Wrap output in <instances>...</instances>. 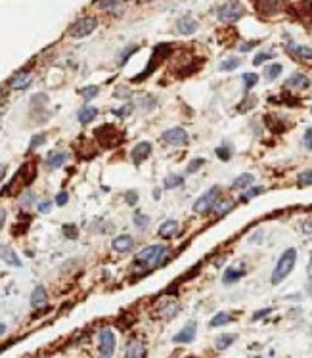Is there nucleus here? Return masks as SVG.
I'll use <instances>...</instances> for the list:
<instances>
[{
	"mask_svg": "<svg viewBox=\"0 0 312 358\" xmlns=\"http://www.w3.org/2000/svg\"><path fill=\"white\" fill-rule=\"evenodd\" d=\"M6 333V324H0V335H4Z\"/></svg>",
	"mask_w": 312,
	"mask_h": 358,
	"instance_id": "nucleus-52",
	"label": "nucleus"
},
{
	"mask_svg": "<svg viewBox=\"0 0 312 358\" xmlns=\"http://www.w3.org/2000/svg\"><path fill=\"white\" fill-rule=\"evenodd\" d=\"M152 156V144L150 142H140L132 148L130 152V157H132V163L134 165H142L144 161Z\"/></svg>",
	"mask_w": 312,
	"mask_h": 358,
	"instance_id": "nucleus-8",
	"label": "nucleus"
},
{
	"mask_svg": "<svg viewBox=\"0 0 312 358\" xmlns=\"http://www.w3.org/2000/svg\"><path fill=\"white\" fill-rule=\"evenodd\" d=\"M6 217H8L6 209H0V230H2V228H4V224H6Z\"/></svg>",
	"mask_w": 312,
	"mask_h": 358,
	"instance_id": "nucleus-49",
	"label": "nucleus"
},
{
	"mask_svg": "<svg viewBox=\"0 0 312 358\" xmlns=\"http://www.w3.org/2000/svg\"><path fill=\"white\" fill-rule=\"evenodd\" d=\"M33 199H35V196H33L31 192H25V194H23V198H21V205H23V207H29Z\"/></svg>",
	"mask_w": 312,
	"mask_h": 358,
	"instance_id": "nucleus-45",
	"label": "nucleus"
},
{
	"mask_svg": "<svg viewBox=\"0 0 312 358\" xmlns=\"http://www.w3.org/2000/svg\"><path fill=\"white\" fill-rule=\"evenodd\" d=\"M270 58H274V52H263V54H257V56H255L253 63H255V65H261L263 62H266V60H270Z\"/></svg>",
	"mask_w": 312,
	"mask_h": 358,
	"instance_id": "nucleus-41",
	"label": "nucleus"
},
{
	"mask_svg": "<svg viewBox=\"0 0 312 358\" xmlns=\"http://www.w3.org/2000/svg\"><path fill=\"white\" fill-rule=\"evenodd\" d=\"M259 194H263V188L261 186H255V188H249L243 196H241V201H249V199H253V198H257Z\"/></svg>",
	"mask_w": 312,
	"mask_h": 358,
	"instance_id": "nucleus-36",
	"label": "nucleus"
},
{
	"mask_svg": "<svg viewBox=\"0 0 312 358\" xmlns=\"http://www.w3.org/2000/svg\"><path fill=\"white\" fill-rule=\"evenodd\" d=\"M309 295H312V278H311V281H309Z\"/></svg>",
	"mask_w": 312,
	"mask_h": 358,
	"instance_id": "nucleus-54",
	"label": "nucleus"
},
{
	"mask_svg": "<svg viewBox=\"0 0 312 358\" xmlns=\"http://www.w3.org/2000/svg\"><path fill=\"white\" fill-rule=\"evenodd\" d=\"M220 196V188L218 186H213V188H209L201 198L197 199L194 203V211L195 213H207V211H211L213 209V205L217 203V199Z\"/></svg>",
	"mask_w": 312,
	"mask_h": 358,
	"instance_id": "nucleus-6",
	"label": "nucleus"
},
{
	"mask_svg": "<svg viewBox=\"0 0 312 358\" xmlns=\"http://www.w3.org/2000/svg\"><path fill=\"white\" fill-rule=\"evenodd\" d=\"M176 27H178V33H182V35H192V33L197 31V21H195L194 17H190V16H184V17L178 19Z\"/></svg>",
	"mask_w": 312,
	"mask_h": 358,
	"instance_id": "nucleus-13",
	"label": "nucleus"
},
{
	"mask_svg": "<svg viewBox=\"0 0 312 358\" xmlns=\"http://www.w3.org/2000/svg\"><path fill=\"white\" fill-rule=\"evenodd\" d=\"M312 184V171H305L299 174V186H311Z\"/></svg>",
	"mask_w": 312,
	"mask_h": 358,
	"instance_id": "nucleus-40",
	"label": "nucleus"
},
{
	"mask_svg": "<svg viewBox=\"0 0 312 358\" xmlns=\"http://www.w3.org/2000/svg\"><path fill=\"white\" fill-rule=\"evenodd\" d=\"M182 184H184V178L178 176V174H169V176L163 180V188H165V190H174V188H178V186H182Z\"/></svg>",
	"mask_w": 312,
	"mask_h": 358,
	"instance_id": "nucleus-25",
	"label": "nucleus"
},
{
	"mask_svg": "<svg viewBox=\"0 0 312 358\" xmlns=\"http://www.w3.org/2000/svg\"><path fill=\"white\" fill-rule=\"evenodd\" d=\"M241 79H243V82H245V88H247V90H251V88H253V86L257 84L259 77H257L255 73H245V75H243Z\"/></svg>",
	"mask_w": 312,
	"mask_h": 358,
	"instance_id": "nucleus-37",
	"label": "nucleus"
},
{
	"mask_svg": "<svg viewBox=\"0 0 312 358\" xmlns=\"http://www.w3.org/2000/svg\"><path fill=\"white\" fill-rule=\"evenodd\" d=\"M115 333L109 327L100 329L98 333V357L100 358H113L115 355Z\"/></svg>",
	"mask_w": 312,
	"mask_h": 358,
	"instance_id": "nucleus-3",
	"label": "nucleus"
},
{
	"mask_svg": "<svg viewBox=\"0 0 312 358\" xmlns=\"http://www.w3.org/2000/svg\"><path fill=\"white\" fill-rule=\"evenodd\" d=\"M98 92H100V88L98 86H86V88H82V98L86 100V102H90L92 98H96L98 96Z\"/></svg>",
	"mask_w": 312,
	"mask_h": 358,
	"instance_id": "nucleus-33",
	"label": "nucleus"
},
{
	"mask_svg": "<svg viewBox=\"0 0 312 358\" xmlns=\"http://www.w3.org/2000/svg\"><path fill=\"white\" fill-rule=\"evenodd\" d=\"M125 199H126V203H128V205H134V203L138 201V194H136V192H126Z\"/></svg>",
	"mask_w": 312,
	"mask_h": 358,
	"instance_id": "nucleus-47",
	"label": "nucleus"
},
{
	"mask_svg": "<svg viewBox=\"0 0 312 358\" xmlns=\"http://www.w3.org/2000/svg\"><path fill=\"white\" fill-rule=\"evenodd\" d=\"M132 220H134V224H136V228H138V230H146V228L150 226V217H148V215H144V213H140V211H136V213H134Z\"/></svg>",
	"mask_w": 312,
	"mask_h": 358,
	"instance_id": "nucleus-27",
	"label": "nucleus"
},
{
	"mask_svg": "<svg viewBox=\"0 0 312 358\" xmlns=\"http://www.w3.org/2000/svg\"><path fill=\"white\" fill-rule=\"evenodd\" d=\"M259 10L263 14H276L281 10V0H259Z\"/></svg>",
	"mask_w": 312,
	"mask_h": 358,
	"instance_id": "nucleus-21",
	"label": "nucleus"
},
{
	"mask_svg": "<svg viewBox=\"0 0 312 358\" xmlns=\"http://www.w3.org/2000/svg\"><path fill=\"white\" fill-rule=\"evenodd\" d=\"M203 165H205V159H203V157H197V159L190 161V165H188V169H186V171H188V174H192V172H197Z\"/></svg>",
	"mask_w": 312,
	"mask_h": 358,
	"instance_id": "nucleus-35",
	"label": "nucleus"
},
{
	"mask_svg": "<svg viewBox=\"0 0 312 358\" xmlns=\"http://www.w3.org/2000/svg\"><path fill=\"white\" fill-rule=\"evenodd\" d=\"M243 276V270H237V268H228L226 272H224V276H222V281L228 285V283H234L237 280Z\"/></svg>",
	"mask_w": 312,
	"mask_h": 358,
	"instance_id": "nucleus-28",
	"label": "nucleus"
},
{
	"mask_svg": "<svg viewBox=\"0 0 312 358\" xmlns=\"http://www.w3.org/2000/svg\"><path fill=\"white\" fill-rule=\"evenodd\" d=\"M37 209H39V213H42V215H48L50 211H52V201H40L39 205H37Z\"/></svg>",
	"mask_w": 312,
	"mask_h": 358,
	"instance_id": "nucleus-42",
	"label": "nucleus"
},
{
	"mask_svg": "<svg viewBox=\"0 0 312 358\" xmlns=\"http://www.w3.org/2000/svg\"><path fill=\"white\" fill-rule=\"evenodd\" d=\"M287 50L299 58H307V60H312V50L309 46H301V44H295V42H287Z\"/></svg>",
	"mask_w": 312,
	"mask_h": 358,
	"instance_id": "nucleus-22",
	"label": "nucleus"
},
{
	"mask_svg": "<svg viewBox=\"0 0 312 358\" xmlns=\"http://www.w3.org/2000/svg\"><path fill=\"white\" fill-rule=\"evenodd\" d=\"M65 161H67V154L65 152H50L48 154V159H46V165L50 169H60Z\"/></svg>",
	"mask_w": 312,
	"mask_h": 358,
	"instance_id": "nucleus-20",
	"label": "nucleus"
},
{
	"mask_svg": "<svg viewBox=\"0 0 312 358\" xmlns=\"http://www.w3.org/2000/svg\"><path fill=\"white\" fill-rule=\"evenodd\" d=\"M111 247L117 253H126V251H130L134 247V239H132V236H128V234H121V236H117V238L111 241Z\"/></svg>",
	"mask_w": 312,
	"mask_h": 358,
	"instance_id": "nucleus-11",
	"label": "nucleus"
},
{
	"mask_svg": "<svg viewBox=\"0 0 312 358\" xmlns=\"http://www.w3.org/2000/svg\"><path fill=\"white\" fill-rule=\"evenodd\" d=\"M241 16H243V6H241V4H235V2L222 4V6L217 10V17H218V21H222V23L237 21Z\"/></svg>",
	"mask_w": 312,
	"mask_h": 358,
	"instance_id": "nucleus-5",
	"label": "nucleus"
},
{
	"mask_svg": "<svg viewBox=\"0 0 312 358\" xmlns=\"http://www.w3.org/2000/svg\"><path fill=\"white\" fill-rule=\"evenodd\" d=\"M195 331H197V324H195V322H188V324L172 337V341H174V343H180V345L192 343L195 339Z\"/></svg>",
	"mask_w": 312,
	"mask_h": 358,
	"instance_id": "nucleus-9",
	"label": "nucleus"
},
{
	"mask_svg": "<svg viewBox=\"0 0 312 358\" xmlns=\"http://www.w3.org/2000/svg\"><path fill=\"white\" fill-rule=\"evenodd\" d=\"M281 65L280 63H272V65H268L266 69H265V77L268 80H274L276 77H280V73H281Z\"/></svg>",
	"mask_w": 312,
	"mask_h": 358,
	"instance_id": "nucleus-31",
	"label": "nucleus"
},
{
	"mask_svg": "<svg viewBox=\"0 0 312 358\" xmlns=\"http://www.w3.org/2000/svg\"><path fill=\"white\" fill-rule=\"evenodd\" d=\"M303 142H305V146L312 150V128H307V132H305V136H303Z\"/></svg>",
	"mask_w": 312,
	"mask_h": 358,
	"instance_id": "nucleus-44",
	"label": "nucleus"
},
{
	"mask_svg": "<svg viewBox=\"0 0 312 358\" xmlns=\"http://www.w3.org/2000/svg\"><path fill=\"white\" fill-rule=\"evenodd\" d=\"M253 180H255V176H253L251 172H243V174H239L234 182H232V188H234V190L247 188V186H251V184H253Z\"/></svg>",
	"mask_w": 312,
	"mask_h": 358,
	"instance_id": "nucleus-23",
	"label": "nucleus"
},
{
	"mask_svg": "<svg viewBox=\"0 0 312 358\" xmlns=\"http://www.w3.org/2000/svg\"><path fill=\"white\" fill-rule=\"evenodd\" d=\"M63 236H65L67 239H77L78 230L73 226V224H65V226H63Z\"/></svg>",
	"mask_w": 312,
	"mask_h": 358,
	"instance_id": "nucleus-39",
	"label": "nucleus"
},
{
	"mask_svg": "<svg viewBox=\"0 0 312 358\" xmlns=\"http://www.w3.org/2000/svg\"><path fill=\"white\" fill-rule=\"evenodd\" d=\"M303 232H305V234H312V220L303 222Z\"/></svg>",
	"mask_w": 312,
	"mask_h": 358,
	"instance_id": "nucleus-50",
	"label": "nucleus"
},
{
	"mask_svg": "<svg viewBox=\"0 0 312 358\" xmlns=\"http://www.w3.org/2000/svg\"><path fill=\"white\" fill-rule=\"evenodd\" d=\"M230 322H232V316H230V314L218 312L217 316H213V320H211V327H220V326H226V324H230Z\"/></svg>",
	"mask_w": 312,
	"mask_h": 358,
	"instance_id": "nucleus-29",
	"label": "nucleus"
},
{
	"mask_svg": "<svg viewBox=\"0 0 312 358\" xmlns=\"http://www.w3.org/2000/svg\"><path fill=\"white\" fill-rule=\"evenodd\" d=\"M46 301H48L46 289H44L42 285H37V287L33 289V293H31V305H33L35 309H40V307L46 305Z\"/></svg>",
	"mask_w": 312,
	"mask_h": 358,
	"instance_id": "nucleus-19",
	"label": "nucleus"
},
{
	"mask_svg": "<svg viewBox=\"0 0 312 358\" xmlns=\"http://www.w3.org/2000/svg\"><path fill=\"white\" fill-rule=\"evenodd\" d=\"M44 142H46V134H42V132H40V134H35V136L31 138V144H29V148H31V150H37V148H39V146H42Z\"/></svg>",
	"mask_w": 312,
	"mask_h": 358,
	"instance_id": "nucleus-38",
	"label": "nucleus"
},
{
	"mask_svg": "<svg viewBox=\"0 0 312 358\" xmlns=\"http://www.w3.org/2000/svg\"><path fill=\"white\" fill-rule=\"evenodd\" d=\"M178 232V220H165L161 226H159V236L163 239L171 238V236H174Z\"/></svg>",
	"mask_w": 312,
	"mask_h": 358,
	"instance_id": "nucleus-18",
	"label": "nucleus"
},
{
	"mask_svg": "<svg viewBox=\"0 0 312 358\" xmlns=\"http://www.w3.org/2000/svg\"><path fill=\"white\" fill-rule=\"evenodd\" d=\"M167 255H169V249L165 245H148L136 255V261L142 263L148 268H156V266H161L165 263Z\"/></svg>",
	"mask_w": 312,
	"mask_h": 358,
	"instance_id": "nucleus-2",
	"label": "nucleus"
},
{
	"mask_svg": "<svg viewBox=\"0 0 312 358\" xmlns=\"http://www.w3.org/2000/svg\"><path fill=\"white\" fill-rule=\"evenodd\" d=\"M67 201H69V194H67V192H60V194L56 196V205H60V207L65 205Z\"/></svg>",
	"mask_w": 312,
	"mask_h": 358,
	"instance_id": "nucleus-43",
	"label": "nucleus"
},
{
	"mask_svg": "<svg viewBox=\"0 0 312 358\" xmlns=\"http://www.w3.org/2000/svg\"><path fill=\"white\" fill-rule=\"evenodd\" d=\"M161 140H163L165 144H171V146H186V144H188V132H186L184 128L174 126V128L165 130V132L161 134Z\"/></svg>",
	"mask_w": 312,
	"mask_h": 358,
	"instance_id": "nucleus-7",
	"label": "nucleus"
},
{
	"mask_svg": "<svg viewBox=\"0 0 312 358\" xmlns=\"http://www.w3.org/2000/svg\"><path fill=\"white\" fill-rule=\"evenodd\" d=\"M146 357V347L140 339H130L126 349H125V358H144Z\"/></svg>",
	"mask_w": 312,
	"mask_h": 358,
	"instance_id": "nucleus-10",
	"label": "nucleus"
},
{
	"mask_svg": "<svg viewBox=\"0 0 312 358\" xmlns=\"http://www.w3.org/2000/svg\"><path fill=\"white\" fill-rule=\"evenodd\" d=\"M217 157H218V159H222V161H228L230 157H232V148H230L228 144H226V146L222 144L220 148H217Z\"/></svg>",
	"mask_w": 312,
	"mask_h": 358,
	"instance_id": "nucleus-32",
	"label": "nucleus"
},
{
	"mask_svg": "<svg viewBox=\"0 0 312 358\" xmlns=\"http://www.w3.org/2000/svg\"><path fill=\"white\" fill-rule=\"evenodd\" d=\"M272 311L270 309H263V311H257L255 314H253V322H257V320H261V318H265L266 314H270Z\"/></svg>",
	"mask_w": 312,
	"mask_h": 358,
	"instance_id": "nucleus-46",
	"label": "nucleus"
},
{
	"mask_svg": "<svg viewBox=\"0 0 312 358\" xmlns=\"http://www.w3.org/2000/svg\"><path fill=\"white\" fill-rule=\"evenodd\" d=\"M239 58H228V60H224V62H220V65H218V71H234L235 67H239Z\"/></svg>",
	"mask_w": 312,
	"mask_h": 358,
	"instance_id": "nucleus-30",
	"label": "nucleus"
},
{
	"mask_svg": "<svg viewBox=\"0 0 312 358\" xmlns=\"http://www.w3.org/2000/svg\"><path fill=\"white\" fill-rule=\"evenodd\" d=\"M295 261H297V251H295L293 247H289V249H285V251L281 253V257H280L278 263H276L272 278H270V281H272L274 285H278L280 281H283V280L291 274V270H293V266H295Z\"/></svg>",
	"mask_w": 312,
	"mask_h": 358,
	"instance_id": "nucleus-1",
	"label": "nucleus"
},
{
	"mask_svg": "<svg viewBox=\"0 0 312 358\" xmlns=\"http://www.w3.org/2000/svg\"><path fill=\"white\" fill-rule=\"evenodd\" d=\"M136 48H138V46H130V48H126V50H125V54H123V58H121V63H125V62H126V58H128L132 52H136Z\"/></svg>",
	"mask_w": 312,
	"mask_h": 358,
	"instance_id": "nucleus-48",
	"label": "nucleus"
},
{
	"mask_svg": "<svg viewBox=\"0 0 312 358\" xmlns=\"http://www.w3.org/2000/svg\"><path fill=\"white\" fill-rule=\"evenodd\" d=\"M232 207H234V199L224 198V199H217V203L213 205L211 211H213L217 217H222V215H226L228 211H232Z\"/></svg>",
	"mask_w": 312,
	"mask_h": 358,
	"instance_id": "nucleus-17",
	"label": "nucleus"
},
{
	"mask_svg": "<svg viewBox=\"0 0 312 358\" xmlns=\"http://www.w3.org/2000/svg\"><path fill=\"white\" fill-rule=\"evenodd\" d=\"M253 46H255V42H249V44H241V48H239V50H241V52H247V50H251Z\"/></svg>",
	"mask_w": 312,
	"mask_h": 358,
	"instance_id": "nucleus-51",
	"label": "nucleus"
},
{
	"mask_svg": "<svg viewBox=\"0 0 312 358\" xmlns=\"http://www.w3.org/2000/svg\"><path fill=\"white\" fill-rule=\"evenodd\" d=\"M31 73L29 71H21V73H17L14 79H12V82H10V86L14 88V90H23V88H27L29 84H31Z\"/></svg>",
	"mask_w": 312,
	"mask_h": 358,
	"instance_id": "nucleus-16",
	"label": "nucleus"
},
{
	"mask_svg": "<svg viewBox=\"0 0 312 358\" xmlns=\"http://www.w3.org/2000/svg\"><path fill=\"white\" fill-rule=\"evenodd\" d=\"M4 172H6V167H4V165H0V178L4 176Z\"/></svg>",
	"mask_w": 312,
	"mask_h": 358,
	"instance_id": "nucleus-53",
	"label": "nucleus"
},
{
	"mask_svg": "<svg viewBox=\"0 0 312 358\" xmlns=\"http://www.w3.org/2000/svg\"><path fill=\"white\" fill-rule=\"evenodd\" d=\"M285 86L287 88H309L311 86V79L303 73H293L289 79L285 80Z\"/></svg>",
	"mask_w": 312,
	"mask_h": 358,
	"instance_id": "nucleus-14",
	"label": "nucleus"
},
{
	"mask_svg": "<svg viewBox=\"0 0 312 358\" xmlns=\"http://www.w3.org/2000/svg\"><path fill=\"white\" fill-rule=\"evenodd\" d=\"M311 259H312V257H311Z\"/></svg>",
	"mask_w": 312,
	"mask_h": 358,
	"instance_id": "nucleus-55",
	"label": "nucleus"
},
{
	"mask_svg": "<svg viewBox=\"0 0 312 358\" xmlns=\"http://www.w3.org/2000/svg\"><path fill=\"white\" fill-rule=\"evenodd\" d=\"M96 27H98V21L94 17H82V19H77L69 27V37H73V39H84L90 33H94Z\"/></svg>",
	"mask_w": 312,
	"mask_h": 358,
	"instance_id": "nucleus-4",
	"label": "nucleus"
},
{
	"mask_svg": "<svg viewBox=\"0 0 312 358\" xmlns=\"http://www.w3.org/2000/svg\"><path fill=\"white\" fill-rule=\"evenodd\" d=\"M234 341H235L234 333H224V335H218V337H217V343H215V345H217L218 351H224V349H228Z\"/></svg>",
	"mask_w": 312,
	"mask_h": 358,
	"instance_id": "nucleus-26",
	"label": "nucleus"
},
{
	"mask_svg": "<svg viewBox=\"0 0 312 358\" xmlns=\"http://www.w3.org/2000/svg\"><path fill=\"white\" fill-rule=\"evenodd\" d=\"M77 117L80 125H88V123H92V121L98 117V108H94V106H82L78 109Z\"/></svg>",
	"mask_w": 312,
	"mask_h": 358,
	"instance_id": "nucleus-15",
	"label": "nucleus"
},
{
	"mask_svg": "<svg viewBox=\"0 0 312 358\" xmlns=\"http://www.w3.org/2000/svg\"><path fill=\"white\" fill-rule=\"evenodd\" d=\"M176 312H178V303H176V301H167V303L163 305V309H161L163 318H167V320L174 318Z\"/></svg>",
	"mask_w": 312,
	"mask_h": 358,
	"instance_id": "nucleus-24",
	"label": "nucleus"
},
{
	"mask_svg": "<svg viewBox=\"0 0 312 358\" xmlns=\"http://www.w3.org/2000/svg\"><path fill=\"white\" fill-rule=\"evenodd\" d=\"M132 109H134V104H130V102H128V104H125L123 108L113 109V115H115V117H126V115H128Z\"/></svg>",
	"mask_w": 312,
	"mask_h": 358,
	"instance_id": "nucleus-34",
	"label": "nucleus"
},
{
	"mask_svg": "<svg viewBox=\"0 0 312 358\" xmlns=\"http://www.w3.org/2000/svg\"><path fill=\"white\" fill-rule=\"evenodd\" d=\"M0 261H4V263L10 265V266H16V268L21 266L19 257H17L16 251H14L12 247H8V245H0Z\"/></svg>",
	"mask_w": 312,
	"mask_h": 358,
	"instance_id": "nucleus-12",
	"label": "nucleus"
}]
</instances>
